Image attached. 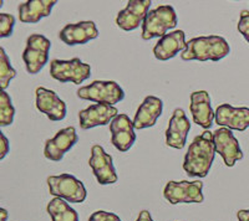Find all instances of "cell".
<instances>
[{"label":"cell","instance_id":"6da1fadb","mask_svg":"<svg viewBox=\"0 0 249 221\" xmlns=\"http://www.w3.org/2000/svg\"><path fill=\"white\" fill-rule=\"evenodd\" d=\"M215 157L213 132L204 130L190 144L183 160V169L190 176L206 178Z\"/></svg>","mask_w":249,"mask_h":221},{"label":"cell","instance_id":"7a4b0ae2","mask_svg":"<svg viewBox=\"0 0 249 221\" xmlns=\"http://www.w3.org/2000/svg\"><path fill=\"white\" fill-rule=\"evenodd\" d=\"M231 52L230 44L227 40L218 35H210V36H199L191 39L187 43V48L181 54V59L183 61H219L228 56Z\"/></svg>","mask_w":249,"mask_h":221},{"label":"cell","instance_id":"3957f363","mask_svg":"<svg viewBox=\"0 0 249 221\" xmlns=\"http://www.w3.org/2000/svg\"><path fill=\"white\" fill-rule=\"evenodd\" d=\"M177 14L171 5H160L150 10L142 23V39L151 40L163 37L168 30L177 26Z\"/></svg>","mask_w":249,"mask_h":221},{"label":"cell","instance_id":"277c9868","mask_svg":"<svg viewBox=\"0 0 249 221\" xmlns=\"http://www.w3.org/2000/svg\"><path fill=\"white\" fill-rule=\"evenodd\" d=\"M48 187L50 195L61 198L68 203L81 204L86 200L88 191L81 180L68 173L60 175H50L48 178Z\"/></svg>","mask_w":249,"mask_h":221},{"label":"cell","instance_id":"5b68a950","mask_svg":"<svg viewBox=\"0 0 249 221\" xmlns=\"http://www.w3.org/2000/svg\"><path fill=\"white\" fill-rule=\"evenodd\" d=\"M51 43L41 34H31L26 40V47L23 52V60L26 71L30 75L39 74L49 61Z\"/></svg>","mask_w":249,"mask_h":221},{"label":"cell","instance_id":"8992f818","mask_svg":"<svg viewBox=\"0 0 249 221\" xmlns=\"http://www.w3.org/2000/svg\"><path fill=\"white\" fill-rule=\"evenodd\" d=\"M50 76L61 83L72 82L80 85L91 76V67L77 57L71 60H53L50 63Z\"/></svg>","mask_w":249,"mask_h":221},{"label":"cell","instance_id":"52a82bcc","mask_svg":"<svg viewBox=\"0 0 249 221\" xmlns=\"http://www.w3.org/2000/svg\"><path fill=\"white\" fill-rule=\"evenodd\" d=\"M77 97L86 101L113 106L124 98V92L115 81H93L90 85L80 87Z\"/></svg>","mask_w":249,"mask_h":221},{"label":"cell","instance_id":"ba28073f","mask_svg":"<svg viewBox=\"0 0 249 221\" xmlns=\"http://www.w3.org/2000/svg\"><path fill=\"white\" fill-rule=\"evenodd\" d=\"M202 190H203V183L201 180H195V182L171 180L164 187L163 196L171 205L190 204V203L201 204L204 200Z\"/></svg>","mask_w":249,"mask_h":221},{"label":"cell","instance_id":"9c48e42d","mask_svg":"<svg viewBox=\"0 0 249 221\" xmlns=\"http://www.w3.org/2000/svg\"><path fill=\"white\" fill-rule=\"evenodd\" d=\"M89 165L100 185H110L117 182L119 176L113 165L112 157L106 153L101 145H92Z\"/></svg>","mask_w":249,"mask_h":221},{"label":"cell","instance_id":"30bf717a","mask_svg":"<svg viewBox=\"0 0 249 221\" xmlns=\"http://www.w3.org/2000/svg\"><path fill=\"white\" fill-rule=\"evenodd\" d=\"M215 153L223 158L227 167H234L238 160L243 159V152L232 130L228 128H218L213 132Z\"/></svg>","mask_w":249,"mask_h":221},{"label":"cell","instance_id":"8fae6325","mask_svg":"<svg viewBox=\"0 0 249 221\" xmlns=\"http://www.w3.org/2000/svg\"><path fill=\"white\" fill-rule=\"evenodd\" d=\"M111 143L117 150L124 153L132 148L136 142V133L133 121L128 118L127 114L120 113L110 123Z\"/></svg>","mask_w":249,"mask_h":221},{"label":"cell","instance_id":"7c38bea8","mask_svg":"<svg viewBox=\"0 0 249 221\" xmlns=\"http://www.w3.org/2000/svg\"><path fill=\"white\" fill-rule=\"evenodd\" d=\"M79 141V136L74 127L60 129L54 138L48 139L44 148V156L51 162H60L65 153H68Z\"/></svg>","mask_w":249,"mask_h":221},{"label":"cell","instance_id":"4fadbf2b","mask_svg":"<svg viewBox=\"0 0 249 221\" xmlns=\"http://www.w3.org/2000/svg\"><path fill=\"white\" fill-rule=\"evenodd\" d=\"M119 110L107 103H95L80 110L79 121L81 129H91L99 126L110 125L119 116Z\"/></svg>","mask_w":249,"mask_h":221},{"label":"cell","instance_id":"5bb4252c","mask_svg":"<svg viewBox=\"0 0 249 221\" xmlns=\"http://www.w3.org/2000/svg\"><path fill=\"white\" fill-rule=\"evenodd\" d=\"M151 4V0H130L127 6L117 14V26L124 32L136 30L143 23L144 17L150 12Z\"/></svg>","mask_w":249,"mask_h":221},{"label":"cell","instance_id":"9a60e30c","mask_svg":"<svg viewBox=\"0 0 249 221\" xmlns=\"http://www.w3.org/2000/svg\"><path fill=\"white\" fill-rule=\"evenodd\" d=\"M214 121L222 128L244 132L249 127V108H234L228 103H223L215 110Z\"/></svg>","mask_w":249,"mask_h":221},{"label":"cell","instance_id":"2e32d148","mask_svg":"<svg viewBox=\"0 0 249 221\" xmlns=\"http://www.w3.org/2000/svg\"><path fill=\"white\" fill-rule=\"evenodd\" d=\"M35 94H36V108L50 121L57 122L65 118L68 107L66 103L57 96L56 92L45 87H37Z\"/></svg>","mask_w":249,"mask_h":221},{"label":"cell","instance_id":"e0dca14e","mask_svg":"<svg viewBox=\"0 0 249 221\" xmlns=\"http://www.w3.org/2000/svg\"><path fill=\"white\" fill-rule=\"evenodd\" d=\"M191 130V122L184 110L176 108L166 129V144L176 149H183Z\"/></svg>","mask_w":249,"mask_h":221},{"label":"cell","instance_id":"ac0fdd59","mask_svg":"<svg viewBox=\"0 0 249 221\" xmlns=\"http://www.w3.org/2000/svg\"><path fill=\"white\" fill-rule=\"evenodd\" d=\"M99 36V30L93 21H80L76 24H68L59 32L62 43L69 46L84 45Z\"/></svg>","mask_w":249,"mask_h":221},{"label":"cell","instance_id":"d6986e66","mask_svg":"<svg viewBox=\"0 0 249 221\" xmlns=\"http://www.w3.org/2000/svg\"><path fill=\"white\" fill-rule=\"evenodd\" d=\"M190 110L192 113L193 122L206 130L210 129L213 125L215 110L211 105L210 94L207 91H196L191 94Z\"/></svg>","mask_w":249,"mask_h":221},{"label":"cell","instance_id":"ffe728a7","mask_svg":"<svg viewBox=\"0 0 249 221\" xmlns=\"http://www.w3.org/2000/svg\"><path fill=\"white\" fill-rule=\"evenodd\" d=\"M186 48L187 43L184 32L175 30L159 40V43L153 47V55L160 61H167V60L173 59L178 52H183Z\"/></svg>","mask_w":249,"mask_h":221},{"label":"cell","instance_id":"44dd1931","mask_svg":"<svg viewBox=\"0 0 249 221\" xmlns=\"http://www.w3.org/2000/svg\"><path fill=\"white\" fill-rule=\"evenodd\" d=\"M162 110H163L162 99L156 96H147L137 108V112L133 118V126L136 129L152 127L162 114Z\"/></svg>","mask_w":249,"mask_h":221},{"label":"cell","instance_id":"7402d4cb","mask_svg":"<svg viewBox=\"0 0 249 221\" xmlns=\"http://www.w3.org/2000/svg\"><path fill=\"white\" fill-rule=\"evenodd\" d=\"M57 1L55 0H29L18 8L21 23L36 24L43 17L50 16L51 10Z\"/></svg>","mask_w":249,"mask_h":221},{"label":"cell","instance_id":"603a6c76","mask_svg":"<svg viewBox=\"0 0 249 221\" xmlns=\"http://www.w3.org/2000/svg\"><path fill=\"white\" fill-rule=\"evenodd\" d=\"M46 210L51 221H80L76 210L72 209L68 202L61 198H54L50 200Z\"/></svg>","mask_w":249,"mask_h":221},{"label":"cell","instance_id":"cb8c5ba5","mask_svg":"<svg viewBox=\"0 0 249 221\" xmlns=\"http://www.w3.org/2000/svg\"><path fill=\"white\" fill-rule=\"evenodd\" d=\"M15 76H17V71L10 65V59L6 55L4 47H1L0 48V86L3 88V91L8 88L9 83L13 79H15Z\"/></svg>","mask_w":249,"mask_h":221},{"label":"cell","instance_id":"d4e9b609","mask_svg":"<svg viewBox=\"0 0 249 221\" xmlns=\"http://www.w3.org/2000/svg\"><path fill=\"white\" fill-rule=\"evenodd\" d=\"M15 108L12 103V98L6 91L0 94V126L6 127L14 122Z\"/></svg>","mask_w":249,"mask_h":221},{"label":"cell","instance_id":"484cf974","mask_svg":"<svg viewBox=\"0 0 249 221\" xmlns=\"http://www.w3.org/2000/svg\"><path fill=\"white\" fill-rule=\"evenodd\" d=\"M15 26V17L12 14H0V37H9L13 35Z\"/></svg>","mask_w":249,"mask_h":221},{"label":"cell","instance_id":"4316f807","mask_svg":"<svg viewBox=\"0 0 249 221\" xmlns=\"http://www.w3.org/2000/svg\"><path fill=\"white\" fill-rule=\"evenodd\" d=\"M238 32L244 36V39L249 44V12L248 10H242L239 15V21H238Z\"/></svg>","mask_w":249,"mask_h":221},{"label":"cell","instance_id":"83f0119b","mask_svg":"<svg viewBox=\"0 0 249 221\" xmlns=\"http://www.w3.org/2000/svg\"><path fill=\"white\" fill-rule=\"evenodd\" d=\"M89 221H122L116 214L104 211V210H97L92 213L89 218Z\"/></svg>","mask_w":249,"mask_h":221},{"label":"cell","instance_id":"f1b7e54d","mask_svg":"<svg viewBox=\"0 0 249 221\" xmlns=\"http://www.w3.org/2000/svg\"><path fill=\"white\" fill-rule=\"evenodd\" d=\"M0 139H1V142H0V160H3L10 150V143H9L8 138L3 132H0Z\"/></svg>","mask_w":249,"mask_h":221},{"label":"cell","instance_id":"f546056e","mask_svg":"<svg viewBox=\"0 0 249 221\" xmlns=\"http://www.w3.org/2000/svg\"><path fill=\"white\" fill-rule=\"evenodd\" d=\"M136 221H153V219L148 210H142L141 213L139 214V218H137Z\"/></svg>","mask_w":249,"mask_h":221},{"label":"cell","instance_id":"4dcf8cb0","mask_svg":"<svg viewBox=\"0 0 249 221\" xmlns=\"http://www.w3.org/2000/svg\"><path fill=\"white\" fill-rule=\"evenodd\" d=\"M238 221H249V209L248 210H239L237 213Z\"/></svg>","mask_w":249,"mask_h":221},{"label":"cell","instance_id":"1f68e13d","mask_svg":"<svg viewBox=\"0 0 249 221\" xmlns=\"http://www.w3.org/2000/svg\"><path fill=\"white\" fill-rule=\"evenodd\" d=\"M0 218H1V221L8 220V211L5 209H0Z\"/></svg>","mask_w":249,"mask_h":221}]
</instances>
